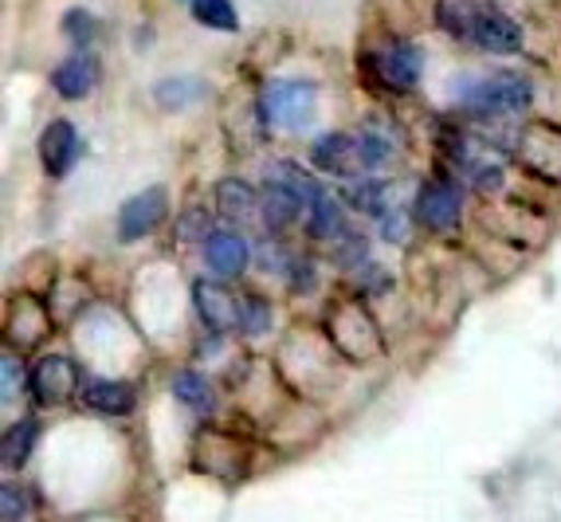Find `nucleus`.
I'll list each match as a JSON object with an SVG mask.
<instances>
[{"mask_svg":"<svg viewBox=\"0 0 561 522\" xmlns=\"http://www.w3.org/2000/svg\"><path fill=\"white\" fill-rule=\"evenodd\" d=\"M534 99V87L526 75L518 71H491L463 91V111L479 114V118H503V114H523Z\"/></svg>","mask_w":561,"mask_h":522,"instance_id":"obj_1","label":"nucleus"},{"mask_svg":"<svg viewBox=\"0 0 561 522\" xmlns=\"http://www.w3.org/2000/svg\"><path fill=\"white\" fill-rule=\"evenodd\" d=\"M451 32H456V36H468L479 52H491V56H515L518 47H523V24L499 9L463 12Z\"/></svg>","mask_w":561,"mask_h":522,"instance_id":"obj_2","label":"nucleus"},{"mask_svg":"<svg viewBox=\"0 0 561 522\" xmlns=\"http://www.w3.org/2000/svg\"><path fill=\"white\" fill-rule=\"evenodd\" d=\"M83 385H79V370L71 362H67L64 354H47L39 358L36 365H32L28 373V393L32 401L44 405V409H56V405H64L71 393H79Z\"/></svg>","mask_w":561,"mask_h":522,"instance_id":"obj_3","label":"nucleus"},{"mask_svg":"<svg viewBox=\"0 0 561 522\" xmlns=\"http://www.w3.org/2000/svg\"><path fill=\"white\" fill-rule=\"evenodd\" d=\"M369 64H374V79H377V83H381L385 91H393V94L412 91V87L421 83V71H424L421 52H416L412 44L381 47V52H374V56H369Z\"/></svg>","mask_w":561,"mask_h":522,"instance_id":"obj_4","label":"nucleus"},{"mask_svg":"<svg viewBox=\"0 0 561 522\" xmlns=\"http://www.w3.org/2000/svg\"><path fill=\"white\" fill-rule=\"evenodd\" d=\"M263 106H267V118L299 130L302 122L314 114V87L310 83H295V79H279L263 91Z\"/></svg>","mask_w":561,"mask_h":522,"instance_id":"obj_5","label":"nucleus"},{"mask_svg":"<svg viewBox=\"0 0 561 522\" xmlns=\"http://www.w3.org/2000/svg\"><path fill=\"white\" fill-rule=\"evenodd\" d=\"M463 213V201H459V189L448 181H428V185L416 193V220L428 228V232H448L459 224Z\"/></svg>","mask_w":561,"mask_h":522,"instance_id":"obj_6","label":"nucleus"},{"mask_svg":"<svg viewBox=\"0 0 561 522\" xmlns=\"http://www.w3.org/2000/svg\"><path fill=\"white\" fill-rule=\"evenodd\" d=\"M165 220V189H146V193L130 196L118 208V240L134 243L141 236H150L158 224Z\"/></svg>","mask_w":561,"mask_h":522,"instance_id":"obj_7","label":"nucleus"},{"mask_svg":"<svg viewBox=\"0 0 561 522\" xmlns=\"http://www.w3.org/2000/svg\"><path fill=\"white\" fill-rule=\"evenodd\" d=\"M39 161H44L47 178H67L79 161V130L67 118H56L39 134Z\"/></svg>","mask_w":561,"mask_h":522,"instance_id":"obj_8","label":"nucleus"},{"mask_svg":"<svg viewBox=\"0 0 561 522\" xmlns=\"http://www.w3.org/2000/svg\"><path fill=\"white\" fill-rule=\"evenodd\" d=\"M79 401L91 412H103V417H126L138 405V393L126 382H111V377H87L83 389H79Z\"/></svg>","mask_w":561,"mask_h":522,"instance_id":"obj_9","label":"nucleus"},{"mask_svg":"<svg viewBox=\"0 0 561 522\" xmlns=\"http://www.w3.org/2000/svg\"><path fill=\"white\" fill-rule=\"evenodd\" d=\"M330 327H334V345H342L350 358H369L377 350V330L365 310L337 307V315L330 318Z\"/></svg>","mask_w":561,"mask_h":522,"instance_id":"obj_10","label":"nucleus"},{"mask_svg":"<svg viewBox=\"0 0 561 522\" xmlns=\"http://www.w3.org/2000/svg\"><path fill=\"white\" fill-rule=\"evenodd\" d=\"M94 83H99V64H94L91 52H76L71 59H64V64L56 67V75H51V87H56L64 99H87V94L94 91Z\"/></svg>","mask_w":561,"mask_h":522,"instance_id":"obj_11","label":"nucleus"},{"mask_svg":"<svg viewBox=\"0 0 561 522\" xmlns=\"http://www.w3.org/2000/svg\"><path fill=\"white\" fill-rule=\"evenodd\" d=\"M248 256H252V248H248V240L236 232H213L205 236V263L216 271V275H240L243 268H248Z\"/></svg>","mask_w":561,"mask_h":522,"instance_id":"obj_12","label":"nucleus"},{"mask_svg":"<svg viewBox=\"0 0 561 522\" xmlns=\"http://www.w3.org/2000/svg\"><path fill=\"white\" fill-rule=\"evenodd\" d=\"M310 161L327 169V173H350L357 166V141L350 134H322L310 146Z\"/></svg>","mask_w":561,"mask_h":522,"instance_id":"obj_13","label":"nucleus"},{"mask_svg":"<svg viewBox=\"0 0 561 522\" xmlns=\"http://www.w3.org/2000/svg\"><path fill=\"white\" fill-rule=\"evenodd\" d=\"M255 208H260V193H255L248 181H220V189H216V213L225 216V220L240 224V220H252Z\"/></svg>","mask_w":561,"mask_h":522,"instance_id":"obj_14","label":"nucleus"},{"mask_svg":"<svg viewBox=\"0 0 561 522\" xmlns=\"http://www.w3.org/2000/svg\"><path fill=\"white\" fill-rule=\"evenodd\" d=\"M193 298H197L201 318H205L213 330H225L236 322V303H240V298H232L225 287H216V283H197V287H193Z\"/></svg>","mask_w":561,"mask_h":522,"instance_id":"obj_15","label":"nucleus"},{"mask_svg":"<svg viewBox=\"0 0 561 522\" xmlns=\"http://www.w3.org/2000/svg\"><path fill=\"white\" fill-rule=\"evenodd\" d=\"M36 440H39L36 420H16V424L4 432V440H0V459H4V467L16 472V467L28 464V456L36 452Z\"/></svg>","mask_w":561,"mask_h":522,"instance_id":"obj_16","label":"nucleus"},{"mask_svg":"<svg viewBox=\"0 0 561 522\" xmlns=\"http://www.w3.org/2000/svg\"><path fill=\"white\" fill-rule=\"evenodd\" d=\"M342 224H346V216H342V205H337L330 193L314 196V201L307 205V232L314 236V240H330V236H337L342 232Z\"/></svg>","mask_w":561,"mask_h":522,"instance_id":"obj_17","label":"nucleus"},{"mask_svg":"<svg viewBox=\"0 0 561 522\" xmlns=\"http://www.w3.org/2000/svg\"><path fill=\"white\" fill-rule=\"evenodd\" d=\"M173 397H178L181 405H188L193 412L213 409V385H208L205 377H201V373H193V370L173 373Z\"/></svg>","mask_w":561,"mask_h":522,"instance_id":"obj_18","label":"nucleus"},{"mask_svg":"<svg viewBox=\"0 0 561 522\" xmlns=\"http://www.w3.org/2000/svg\"><path fill=\"white\" fill-rule=\"evenodd\" d=\"M236 327L252 338L267 334V327H272V310H267V303H263L260 295H243L240 303H236Z\"/></svg>","mask_w":561,"mask_h":522,"instance_id":"obj_19","label":"nucleus"},{"mask_svg":"<svg viewBox=\"0 0 561 522\" xmlns=\"http://www.w3.org/2000/svg\"><path fill=\"white\" fill-rule=\"evenodd\" d=\"M354 141H357V166L362 169H385L393 161V141L381 138V134L365 130V134H357Z\"/></svg>","mask_w":561,"mask_h":522,"instance_id":"obj_20","label":"nucleus"},{"mask_svg":"<svg viewBox=\"0 0 561 522\" xmlns=\"http://www.w3.org/2000/svg\"><path fill=\"white\" fill-rule=\"evenodd\" d=\"M193 16L205 24V29H216V32H236V9L232 0H193Z\"/></svg>","mask_w":561,"mask_h":522,"instance_id":"obj_21","label":"nucleus"},{"mask_svg":"<svg viewBox=\"0 0 561 522\" xmlns=\"http://www.w3.org/2000/svg\"><path fill=\"white\" fill-rule=\"evenodd\" d=\"M64 36L71 39L76 47L94 44V36H99V20H94L91 12H83V9H71L64 16Z\"/></svg>","mask_w":561,"mask_h":522,"instance_id":"obj_22","label":"nucleus"},{"mask_svg":"<svg viewBox=\"0 0 561 522\" xmlns=\"http://www.w3.org/2000/svg\"><path fill=\"white\" fill-rule=\"evenodd\" d=\"M350 201H354L362 213L377 216V220L385 216V185L381 181H357V185L350 189Z\"/></svg>","mask_w":561,"mask_h":522,"instance_id":"obj_23","label":"nucleus"},{"mask_svg":"<svg viewBox=\"0 0 561 522\" xmlns=\"http://www.w3.org/2000/svg\"><path fill=\"white\" fill-rule=\"evenodd\" d=\"M28 491H20V487H4V522H20L28 514Z\"/></svg>","mask_w":561,"mask_h":522,"instance_id":"obj_24","label":"nucleus"},{"mask_svg":"<svg viewBox=\"0 0 561 522\" xmlns=\"http://www.w3.org/2000/svg\"><path fill=\"white\" fill-rule=\"evenodd\" d=\"M381 224H385V240H404L409 236V220H404V213H385L381 216Z\"/></svg>","mask_w":561,"mask_h":522,"instance_id":"obj_25","label":"nucleus"},{"mask_svg":"<svg viewBox=\"0 0 561 522\" xmlns=\"http://www.w3.org/2000/svg\"><path fill=\"white\" fill-rule=\"evenodd\" d=\"M16 382H20V362L12 354H4V397H12Z\"/></svg>","mask_w":561,"mask_h":522,"instance_id":"obj_26","label":"nucleus"},{"mask_svg":"<svg viewBox=\"0 0 561 522\" xmlns=\"http://www.w3.org/2000/svg\"><path fill=\"white\" fill-rule=\"evenodd\" d=\"M188 4H193V0H188Z\"/></svg>","mask_w":561,"mask_h":522,"instance_id":"obj_27","label":"nucleus"}]
</instances>
